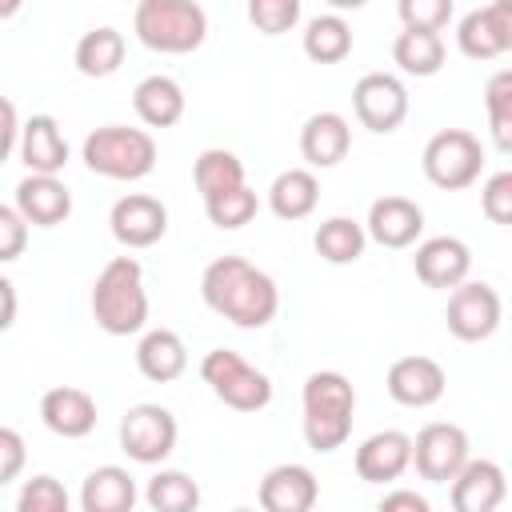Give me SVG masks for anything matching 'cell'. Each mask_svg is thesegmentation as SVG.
Wrapping results in <instances>:
<instances>
[{"label":"cell","mask_w":512,"mask_h":512,"mask_svg":"<svg viewBox=\"0 0 512 512\" xmlns=\"http://www.w3.org/2000/svg\"><path fill=\"white\" fill-rule=\"evenodd\" d=\"M200 296L216 316L248 332L268 328L280 312L276 280L244 256H216L200 276Z\"/></svg>","instance_id":"obj_1"},{"label":"cell","mask_w":512,"mask_h":512,"mask_svg":"<svg viewBox=\"0 0 512 512\" xmlns=\"http://www.w3.org/2000/svg\"><path fill=\"white\" fill-rule=\"evenodd\" d=\"M92 316L108 336H136L148 324L144 268L132 256H112L92 284Z\"/></svg>","instance_id":"obj_2"},{"label":"cell","mask_w":512,"mask_h":512,"mask_svg":"<svg viewBox=\"0 0 512 512\" xmlns=\"http://www.w3.org/2000/svg\"><path fill=\"white\" fill-rule=\"evenodd\" d=\"M304 404V440L312 452H336L352 436L356 388L344 372H312L300 392Z\"/></svg>","instance_id":"obj_3"},{"label":"cell","mask_w":512,"mask_h":512,"mask_svg":"<svg viewBox=\"0 0 512 512\" xmlns=\"http://www.w3.org/2000/svg\"><path fill=\"white\" fill-rule=\"evenodd\" d=\"M132 32L152 52L184 56L204 44L208 12L196 0H140L132 12Z\"/></svg>","instance_id":"obj_4"},{"label":"cell","mask_w":512,"mask_h":512,"mask_svg":"<svg viewBox=\"0 0 512 512\" xmlns=\"http://www.w3.org/2000/svg\"><path fill=\"white\" fill-rule=\"evenodd\" d=\"M84 164L104 180H144L156 168V140L144 128L104 124L84 136Z\"/></svg>","instance_id":"obj_5"},{"label":"cell","mask_w":512,"mask_h":512,"mask_svg":"<svg viewBox=\"0 0 512 512\" xmlns=\"http://www.w3.org/2000/svg\"><path fill=\"white\" fill-rule=\"evenodd\" d=\"M200 380L212 396L236 412H260L272 404V380L232 348H212L200 360Z\"/></svg>","instance_id":"obj_6"},{"label":"cell","mask_w":512,"mask_h":512,"mask_svg":"<svg viewBox=\"0 0 512 512\" xmlns=\"http://www.w3.org/2000/svg\"><path fill=\"white\" fill-rule=\"evenodd\" d=\"M424 176L428 184L444 188V192H460V188H472L480 180V168H484V148L472 132L464 128H440L428 144H424Z\"/></svg>","instance_id":"obj_7"},{"label":"cell","mask_w":512,"mask_h":512,"mask_svg":"<svg viewBox=\"0 0 512 512\" xmlns=\"http://www.w3.org/2000/svg\"><path fill=\"white\" fill-rule=\"evenodd\" d=\"M504 304L500 292L484 280H460L456 288H448V308H444V324L456 340L464 344H480L500 328Z\"/></svg>","instance_id":"obj_8"},{"label":"cell","mask_w":512,"mask_h":512,"mask_svg":"<svg viewBox=\"0 0 512 512\" xmlns=\"http://www.w3.org/2000/svg\"><path fill=\"white\" fill-rule=\"evenodd\" d=\"M176 416L164 404H132L120 420V448L136 464H164L176 452Z\"/></svg>","instance_id":"obj_9"},{"label":"cell","mask_w":512,"mask_h":512,"mask_svg":"<svg viewBox=\"0 0 512 512\" xmlns=\"http://www.w3.org/2000/svg\"><path fill=\"white\" fill-rule=\"evenodd\" d=\"M472 456V444H468V432L460 424H448V420H432L416 432L412 440V468L420 472V480L428 484H448L464 460Z\"/></svg>","instance_id":"obj_10"},{"label":"cell","mask_w":512,"mask_h":512,"mask_svg":"<svg viewBox=\"0 0 512 512\" xmlns=\"http://www.w3.org/2000/svg\"><path fill=\"white\" fill-rule=\"evenodd\" d=\"M352 112L368 132H396L408 116V88L392 72H364L352 84Z\"/></svg>","instance_id":"obj_11"},{"label":"cell","mask_w":512,"mask_h":512,"mask_svg":"<svg viewBox=\"0 0 512 512\" xmlns=\"http://www.w3.org/2000/svg\"><path fill=\"white\" fill-rule=\"evenodd\" d=\"M456 48L468 60H496L512 52V0H492L484 8H472L456 24Z\"/></svg>","instance_id":"obj_12"},{"label":"cell","mask_w":512,"mask_h":512,"mask_svg":"<svg viewBox=\"0 0 512 512\" xmlns=\"http://www.w3.org/2000/svg\"><path fill=\"white\" fill-rule=\"evenodd\" d=\"M108 228L124 248H152L156 240H164L168 232V208L156 196L144 192H128L112 204L108 212Z\"/></svg>","instance_id":"obj_13"},{"label":"cell","mask_w":512,"mask_h":512,"mask_svg":"<svg viewBox=\"0 0 512 512\" xmlns=\"http://www.w3.org/2000/svg\"><path fill=\"white\" fill-rule=\"evenodd\" d=\"M384 384H388V396L396 404H404V408H432L444 396L448 376H444L440 360H432V356H400V360H392Z\"/></svg>","instance_id":"obj_14"},{"label":"cell","mask_w":512,"mask_h":512,"mask_svg":"<svg viewBox=\"0 0 512 512\" xmlns=\"http://www.w3.org/2000/svg\"><path fill=\"white\" fill-rule=\"evenodd\" d=\"M352 464L364 484H392L412 468V436L400 428L372 432L368 440H360Z\"/></svg>","instance_id":"obj_15"},{"label":"cell","mask_w":512,"mask_h":512,"mask_svg":"<svg viewBox=\"0 0 512 512\" xmlns=\"http://www.w3.org/2000/svg\"><path fill=\"white\" fill-rule=\"evenodd\" d=\"M16 212L28 220V228H56L72 216V192L60 176L28 172L16 184Z\"/></svg>","instance_id":"obj_16"},{"label":"cell","mask_w":512,"mask_h":512,"mask_svg":"<svg viewBox=\"0 0 512 512\" xmlns=\"http://www.w3.org/2000/svg\"><path fill=\"white\" fill-rule=\"evenodd\" d=\"M364 232L380 248H408L424 232V208L416 200H408V196H380L368 208Z\"/></svg>","instance_id":"obj_17"},{"label":"cell","mask_w":512,"mask_h":512,"mask_svg":"<svg viewBox=\"0 0 512 512\" xmlns=\"http://www.w3.org/2000/svg\"><path fill=\"white\" fill-rule=\"evenodd\" d=\"M412 268L416 276L428 284V288H456L460 280H468L472 272V252L460 236H432L424 244H416V256H412Z\"/></svg>","instance_id":"obj_18"},{"label":"cell","mask_w":512,"mask_h":512,"mask_svg":"<svg viewBox=\"0 0 512 512\" xmlns=\"http://www.w3.org/2000/svg\"><path fill=\"white\" fill-rule=\"evenodd\" d=\"M40 420L48 432L64 436V440H84L100 412H96V400L84 392V388H72V384H60V388H48L40 396Z\"/></svg>","instance_id":"obj_19"},{"label":"cell","mask_w":512,"mask_h":512,"mask_svg":"<svg viewBox=\"0 0 512 512\" xmlns=\"http://www.w3.org/2000/svg\"><path fill=\"white\" fill-rule=\"evenodd\" d=\"M452 484V508L456 512H492L508 496L504 468L496 460H464V468L448 480Z\"/></svg>","instance_id":"obj_20"},{"label":"cell","mask_w":512,"mask_h":512,"mask_svg":"<svg viewBox=\"0 0 512 512\" xmlns=\"http://www.w3.org/2000/svg\"><path fill=\"white\" fill-rule=\"evenodd\" d=\"M320 496V484L308 464H276L264 472L256 500L264 512H308Z\"/></svg>","instance_id":"obj_21"},{"label":"cell","mask_w":512,"mask_h":512,"mask_svg":"<svg viewBox=\"0 0 512 512\" xmlns=\"http://www.w3.org/2000/svg\"><path fill=\"white\" fill-rule=\"evenodd\" d=\"M352 148V128L340 112H312L300 128V156L312 168H336Z\"/></svg>","instance_id":"obj_22"},{"label":"cell","mask_w":512,"mask_h":512,"mask_svg":"<svg viewBox=\"0 0 512 512\" xmlns=\"http://www.w3.org/2000/svg\"><path fill=\"white\" fill-rule=\"evenodd\" d=\"M20 160L28 164V172H48V176H60L64 164H68V140L56 124V116H32L20 124Z\"/></svg>","instance_id":"obj_23"},{"label":"cell","mask_w":512,"mask_h":512,"mask_svg":"<svg viewBox=\"0 0 512 512\" xmlns=\"http://www.w3.org/2000/svg\"><path fill=\"white\" fill-rule=\"evenodd\" d=\"M136 368L152 384H172L188 368V348L172 328H148L136 344Z\"/></svg>","instance_id":"obj_24"},{"label":"cell","mask_w":512,"mask_h":512,"mask_svg":"<svg viewBox=\"0 0 512 512\" xmlns=\"http://www.w3.org/2000/svg\"><path fill=\"white\" fill-rule=\"evenodd\" d=\"M132 504H136V480L120 464H100L80 484L84 512H132Z\"/></svg>","instance_id":"obj_25"},{"label":"cell","mask_w":512,"mask_h":512,"mask_svg":"<svg viewBox=\"0 0 512 512\" xmlns=\"http://www.w3.org/2000/svg\"><path fill=\"white\" fill-rule=\"evenodd\" d=\"M132 108L148 128H172L184 116V88L172 76H144L132 92Z\"/></svg>","instance_id":"obj_26"},{"label":"cell","mask_w":512,"mask_h":512,"mask_svg":"<svg viewBox=\"0 0 512 512\" xmlns=\"http://www.w3.org/2000/svg\"><path fill=\"white\" fill-rule=\"evenodd\" d=\"M316 200H320V180L308 172V168H288L272 180L268 188V208L280 216V220H304L316 212Z\"/></svg>","instance_id":"obj_27"},{"label":"cell","mask_w":512,"mask_h":512,"mask_svg":"<svg viewBox=\"0 0 512 512\" xmlns=\"http://www.w3.org/2000/svg\"><path fill=\"white\" fill-rule=\"evenodd\" d=\"M72 60H76V72H80V76H92V80L112 76V72L124 64V32H116V28H108V24L84 32V36L76 40Z\"/></svg>","instance_id":"obj_28"},{"label":"cell","mask_w":512,"mask_h":512,"mask_svg":"<svg viewBox=\"0 0 512 512\" xmlns=\"http://www.w3.org/2000/svg\"><path fill=\"white\" fill-rule=\"evenodd\" d=\"M392 60L408 76H436L444 68V40L428 28H404L392 40Z\"/></svg>","instance_id":"obj_29"},{"label":"cell","mask_w":512,"mask_h":512,"mask_svg":"<svg viewBox=\"0 0 512 512\" xmlns=\"http://www.w3.org/2000/svg\"><path fill=\"white\" fill-rule=\"evenodd\" d=\"M312 244H316V256H320L324 264H356V260L364 256L368 232H364V224L352 220V216H328V220L316 228Z\"/></svg>","instance_id":"obj_30"},{"label":"cell","mask_w":512,"mask_h":512,"mask_svg":"<svg viewBox=\"0 0 512 512\" xmlns=\"http://www.w3.org/2000/svg\"><path fill=\"white\" fill-rule=\"evenodd\" d=\"M352 52V28L340 12H324L304 28V56L316 64H340Z\"/></svg>","instance_id":"obj_31"},{"label":"cell","mask_w":512,"mask_h":512,"mask_svg":"<svg viewBox=\"0 0 512 512\" xmlns=\"http://www.w3.org/2000/svg\"><path fill=\"white\" fill-rule=\"evenodd\" d=\"M192 180L200 188L204 200L228 192V188H240L244 184V160L228 148H204L196 156V168H192Z\"/></svg>","instance_id":"obj_32"},{"label":"cell","mask_w":512,"mask_h":512,"mask_svg":"<svg viewBox=\"0 0 512 512\" xmlns=\"http://www.w3.org/2000/svg\"><path fill=\"white\" fill-rule=\"evenodd\" d=\"M144 500L152 512H192L200 504V484L188 476V472H176V468H160L148 488H144Z\"/></svg>","instance_id":"obj_33"},{"label":"cell","mask_w":512,"mask_h":512,"mask_svg":"<svg viewBox=\"0 0 512 512\" xmlns=\"http://www.w3.org/2000/svg\"><path fill=\"white\" fill-rule=\"evenodd\" d=\"M484 108H488V128L492 144L500 152H512V68H500L488 88H484Z\"/></svg>","instance_id":"obj_34"},{"label":"cell","mask_w":512,"mask_h":512,"mask_svg":"<svg viewBox=\"0 0 512 512\" xmlns=\"http://www.w3.org/2000/svg\"><path fill=\"white\" fill-rule=\"evenodd\" d=\"M204 212H208V220H212L216 228L232 232V228H244V224L260 212V200H256V192H252L248 184H240V188H228V192L204 200Z\"/></svg>","instance_id":"obj_35"},{"label":"cell","mask_w":512,"mask_h":512,"mask_svg":"<svg viewBox=\"0 0 512 512\" xmlns=\"http://www.w3.org/2000/svg\"><path fill=\"white\" fill-rule=\"evenodd\" d=\"M16 508L20 512H68V492L56 476L40 472V476L24 480V488L16 496Z\"/></svg>","instance_id":"obj_36"},{"label":"cell","mask_w":512,"mask_h":512,"mask_svg":"<svg viewBox=\"0 0 512 512\" xmlns=\"http://www.w3.org/2000/svg\"><path fill=\"white\" fill-rule=\"evenodd\" d=\"M248 20L264 36L292 32L300 24V0H248Z\"/></svg>","instance_id":"obj_37"},{"label":"cell","mask_w":512,"mask_h":512,"mask_svg":"<svg viewBox=\"0 0 512 512\" xmlns=\"http://www.w3.org/2000/svg\"><path fill=\"white\" fill-rule=\"evenodd\" d=\"M452 8L456 0H396L404 28H428V32H440L452 20Z\"/></svg>","instance_id":"obj_38"},{"label":"cell","mask_w":512,"mask_h":512,"mask_svg":"<svg viewBox=\"0 0 512 512\" xmlns=\"http://www.w3.org/2000/svg\"><path fill=\"white\" fill-rule=\"evenodd\" d=\"M480 208L492 224H512V172H496L480 188Z\"/></svg>","instance_id":"obj_39"},{"label":"cell","mask_w":512,"mask_h":512,"mask_svg":"<svg viewBox=\"0 0 512 512\" xmlns=\"http://www.w3.org/2000/svg\"><path fill=\"white\" fill-rule=\"evenodd\" d=\"M28 248V220L16 212V204H0V264L20 260Z\"/></svg>","instance_id":"obj_40"},{"label":"cell","mask_w":512,"mask_h":512,"mask_svg":"<svg viewBox=\"0 0 512 512\" xmlns=\"http://www.w3.org/2000/svg\"><path fill=\"white\" fill-rule=\"evenodd\" d=\"M24 464H28V444H24V436H20L16 428H4V424H0V488L12 484V480L24 472Z\"/></svg>","instance_id":"obj_41"},{"label":"cell","mask_w":512,"mask_h":512,"mask_svg":"<svg viewBox=\"0 0 512 512\" xmlns=\"http://www.w3.org/2000/svg\"><path fill=\"white\" fill-rule=\"evenodd\" d=\"M16 140H20V116H16V104H12L8 96H0V164L12 156Z\"/></svg>","instance_id":"obj_42"},{"label":"cell","mask_w":512,"mask_h":512,"mask_svg":"<svg viewBox=\"0 0 512 512\" xmlns=\"http://www.w3.org/2000/svg\"><path fill=\"white\" fill-rule=\"evenodd\" d=\"M380 512H428V500L412 488H396L380 496Z\"/></svg>","instance_id":"obj_43"},{"label":"cell","mask_w":512,"mask_h":512,"mask_svg":"<svg viewBox=\"0 0 512 512\" xmlns=\"http://www.w3.org/2000/svg\"><path fill=\"white\" fill-rule=\"evenodd\" d=\"M16 308H20L16 284H12L8 276H0V332H8V328L16 324Z\"/></svg>","instance_id":"obj_44"},{"label":"cell","mask_w":512,"mask_h":512,"mask_svg":"<svg viewBox=\"0 0 512 512\" xmlns=\"http://www.w3.org/2000/svg\"><path fill=\"white\" fill-rule=\"evenodd\" d=\"M332 12H356V8H364L368 0H324Z\"/></svg>","instance_id":"obj_45"},{"label":"cell","mask_w":512,"mask_h":512,"mask_svg":"<svg viewBox=\"0 0 512 512\" xmlns=\"http://www.w3.org/2000/svg\"><path fill=\"white\" fill-rule=\"evenodd\" d=\"M24 8V0H0V20H12Z\"/></svg>","instance_id":"obj_46"}]
</instances>
